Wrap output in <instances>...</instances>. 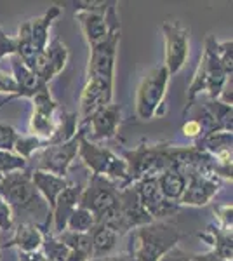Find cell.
<instances>
[{"instance_id":"6da1fadb","label":"cell","mask_w":233,"mask_h":261,"mask_svg":"<svg viewBox=\"0 0 233 261\" xmlns=\"http://www.w3.org/2000/svg\"><path fill=\"white\" fill-rule=\"evenodd\" d=\"M228 79H230V75H226L218 54H216L214 37L209 35L205 42L204 56L200 58V65H198L197 71H195L193 82L188 89V105H186V108H185V113L192 108L197 94L202 91H205L213 99H218L219 92H221L224 82H226Z\"/></svg>"},{"instance_id":"7a4b0ae2","label":"cell","mask_w":233,"mask_h":261,"mask_svg":"<svg viewBox=\"0 0 233 261\" xmlns=\"http://www.w3.org/2000/svg\"><path fill=\"white\" fill-rule=\"evenodd\" d=\"M115 4L107 7L110 18V33L101 44L91 49V60H89L87 79L89 81H99L108 86H113V70H115L117 45L120 40V21L115 14Z\"/></svg>"},{"instance_id":"3957f363","label":"cell","mask_w":233,"mask_h":261,"mask_svg":"<svg viewBox=\"0 0 233 261\" xmlns=\"http://www.w3.org/2000/svg\"><path fill=\"white\" fill-rule=\"evenodd\" d=\"M136 237L138 246L133 254L134 261H160L181 241L179 231L162 221H153L138 228Z\"/></svg>"},{"instance_id":"277c9868","label":"cell","mask_w":233,"mask_h":261,"mask_svg":"<svg viewBox=\"0 0 233 261\" xmlns=\"http://www.w3.org/2000/svg\"><path fill=\"white\" fill-rule=\"evenodd\" d=\"M0 197L16 211H40L45 209V200L32 183V174L16 171L6 174L0 183Z\"/></svg>"},{"instance_id":"5b68a950","label":"cell","mask_w":233,"mask_h":261,"mask_svg":"<svg viewBox=\"0 0 233 261\" xmlns=\"http://www.w3.org/2000/svg\"><path fill=\"white\" fill-rule=\"evenodd\" d=\"M79 155L82 157L84 164L92 171V174L105 176V178L107 176H110V178H118V179H124L125 183H129V172H127L125 161L118 159L108 148H103V146L89 141L82 129H80V138H79Z\"/></svg>"},{"instance_id":"8992f818","label":"cell","mask_w":233,"mask_h":261,"mask_svg":"<svg viewBox=\"0 0 233 261\" xmlns=\"http://www.w3.org/2000/svg\"><path fill=\"white\" fill-rule=\"evenodd\" d=\"M169 77L171 75L164 65L151 68L143 77L136 96V113L141 120H150L159 113V107L162 105L167 91Z\"/></svg>"},{"instance_id":"52a82bcc","label":"cell","mask_w":233,"mask_h":261,"mask_svg":"<svg viewBox=\"0 0 233 261\" xmlns=\"http://www.w3.org/2000/svg\"><path fill=\"white\" fill-rule=\"evenodd\" d=\"M165 150L167 145H138L134 150L124 151L125 166L129 172V181H139L146 176H155L160 169L165 171L167 161H165Z\"/></svg>"},{"instance_id":"ba28073f","label":"cell","mask_w":233,"mask_h":261,"mask_svg":"<svg viewBox=\"0 0 233 261\" xmlns=\"http://www.w3.org/2000/svg\"><path fill=\"white\" fill-rule=\"evenodd\" d=\"M118 195H120V190L108 178L91 174L87 188L80 193L79 207L87 209L97 221L105 213L117 207Z\"/></svg>"},{"instance_id":"9c48e42d","label":"cell","mask_w":233,"mask_h":261,"mask_svg":"<svg viewBox=\"0 0 233 261\" xmlns=\"http://www.w3.org/2000/svg\"><path fill=\"white\" fill-rule=\"evenodd\" d=\"M79 138L80 130L70 141L61 143V145L44 146V150L37 157V171L50 172V174L65 178L66 172H68V167L79 153Z\"/></svg>"},{"instance_id":"30bf717a","label":"cell","mask_w":233,"mask_h":261,"mask_svg":"<svg viewBox=\"0 0 233 261\" xmlns=\"http://www.w3.org/2000/svg\"><path fill=\"white\" fill-rule=\"evenodd\" d=\"M162 33L165 40V63L169 75L177 73L185 66L188 58V30L179 23L165 21L162 24Z\"/></svg>"},{"instance_id":"8fae6325","label":"cell","mask_w":233,"mask_h":261,"mask_svg":"<svg viewBox=\"0 0 233 261\" xmlns=\"http://www.w3.org/2000/svg\"><path fill=\"white\" fill-rule=\"evenodd\" d=\"M117 213L120 218L122 225V233H127L133 228H141L145 225H150L155 220L146 213V209L141 205L138 197V192L134 187L125 188L118 195V204H117Z\"/></svg>"},{"instance_id":"7c38bea8","label":"cell","mask_w":233,"mask_h":261,"mask_svg":"<svg viewBox=\"0 0 233 261\" xmlns=\"http://www.w3.org/2000/svg\"><path fill=\"white\" fill-rule=\"evenodd\" d=\"M219 188V181L209 172H190L186 178V188L179 199L185 205H204L213 200Z\"/></svg>"},{"instance_id":"4fadbf2b","label":"cell","mask_w":233,"mask_h":261,"mask_svg":"<svg viewBox=\"0 0 233 261\" xmlns=\"http://www.w3.org/2000/svg\"><path fill=\"white\" fill-rule=\"evenodd\" d=\"M113 86H108L99 81L86 82L80 94V125H86V122L101 108L112 105Z\"/></svg>"},{"instance_id":"5bb4252c","label":"cell","mask_w":233,"mask_h":261,"mask_svg":"<svg viewBox=\"0 0 233 261\" xmlns=\"http://www.w3.org/2000/svg\"><path fill=\"white\" fill-rule=\"evenodd\" d=\"M134 188H136V192H138L141 205L146 209V213L150 214L153 220L177 211V204L164 200V197L160 195L159 185H157V176H146V178L139 179Z\"/></svg>"},{"instance_id":"9a60e30c","label":"cell","mask_w":233,"mask_h":261,"mask_svg":"<svg viewBox=\"0 0 233 261\" xmlns=\"http://www.w3.org/2000/svg\"><path fill=\"white\" fill-rule=\"evenodd\" d=\"M122 108L118 105H108V107L97 110L86 124L89 125L92 140H110L117 134L120 125Z\"/></svg>"},{"instance_id":"2e32d148","label":"cell","mask_w":233,"mask_h":261,"mask_svg":"<svg viewBox=\"0 0 233 261\" xmlns=\"http://www.w3.org/2000/svg\"><path fill=\"white\" fill-rule=\"evenodd\" d=\"M75 18L79 19L82 32L86 35L87 44L92 47H96L97 44H101L110 33V18L108 14H103L101 11H82L77 9Z\"/></svg>"},{"instance_id":"e0dca14e","label":"cell","mask_w":233,"mask_h":261,"mask_svg":"<svg viewBox=\"0 0 233 261\" xmlns=\"http://www.w3.org/2000/svg\"><path fill=\"white\" fill-rule=\"evenodd\" d=\"M59 14H61V9H59L58 6L49 7V11H45L39 18L24 21L19 27V33L27 35L30 42L35 45V49L42 53V50H45V47H47L50 24H53V21L56 19Z\"/></svg>"},{"instance_id":"ac0fdd59","label":"cell","mask_w":233,"mask_h":261,"mask_svg":"<svg viewBox=\"0 0 233 261\" xmlns=\"http://www.w3.org/2000/svg\"><path fill=\"white\" fill-rule=\"evenodd\" d=\"M80 193H82V188H80V185L77 183H68V187L59 193L56 204H54V207H53V214H50V216H54V231H56V233L65 231L68 218L71 216V213L79 207Z\"/></svg>"},{"instance_id":"d6986e66","label":"cell","mask_w":233,"mask_h":261,"mask_svg":"<svg viewBox=\"0 0 233 261\" xmlns=\"http://www.w3.org/2000/svg\"><path fill=\"white\" fill-rule=\"evenodd\" d=\"M32 183L33 187L37 188V192L40 193V197L47 202L49 209L53 211L54 204H56V199L59 197V193L68 187L70 181H66V178H61V176L50 174V172H44V171H33L32 172Z\"/></svg>"},{"instance_id":"ffe728a7","label":"cell","mask_w":233,"mask_h":261,"mask_svg":"<svg viewBox=\"0 0 233 261\" xmlns=\"http://www.w3.org/2000/svg\"><path fill=\"white\" fill-rule=\"evenodd\" d=\"M12 71H14V81L18 84V96H24V98H33L37 92L47 87V84L42 82L32 70L19 60L16 54H12Z\"/></svg>"},{"instance_id":"44dd1931","label":"cell","mask_w":233,"mask_h":261,"mask_svg":"<svg viewBox=\"0 0 233 261\" xmlns=\"http://www.w3.org/2000/svg\"><path fill=\"white\" fill-rule=\"evenodd\" d=\"M157 185H159V192L164 197V200L179 204V199L186 188V174L169 167V169L162 171L160 176H157Z\"/></svg>"},{"instance_id":"7402d4cb","label":"cell","mask_w":233,"mask_h":261,"mask_svg":"<svg viewBox=\"0 0 233 261\" xmlns=\"http://www.w3.org/2000/svg\"><path fill=\"white\" fill-rule=\"evenodd\" d=\"M89 237L92 242V259H101L107 258V256L115 249L117 241H118V233L113 231L108 226L96 223L94 226L89 231Z\"/></svg>"},{"instance_id":"603a6c76","label":"cell","mask_w":233,"mask_h":261,"mask_svg":"<svg viewBox=\"0 0 233 261\" xmlns=\"http://www.w3.org/2000/svg\"><path fill=\"white\" fill-rule=\"evenodd\" d=\"M42 242H44V233L39 230V226L33 225V223H23V225L18 226L14 237L2 247L18 246L23 252H37Z\"/></svg>"},{"instance_id":"cb8c5ba5","label":"cell","mask_w":233,"mask_h":261,"mask_svg":"<svg viewBox=\"0 0 233 261\" xmlns=\"http://www.w3.org/2000/svg\"><path fill=\"white\" fill-rule=\"evenodd\" d=\"M58 241L63 242L70 251L86 254L87 258H92V242L89 233H77V231H61L58 233Z\"/></svg>"},{"instance_id":"d4e9b609","label":"cell","mask_w":233,"mask_h":261,"mask_svg":"<svg viewBox=\"0 0 233 261\" xmlns=\"http://www.w3.org/2000/svg\"><path fill=\"white\" fill-rule=\"evenodd\" d=\"M44 53H45V56H47L50 73H53V77H56L59 71L65 68L66 61H68V49H66V45L59 39H54L53 42L47 44Z\"/></svg>"},{"instance_id":"484cf974","label":"cell","mask_w":233,"mask_h":261,"mask_svg":"<svg viewBox=\"0 0 233 261\" xmlns=\"http://www.w3.org/2000/svg\"><path fill=\"white\" fill-rule=\"evenodd\" d=\"M209 233L213 235L211 244L214 246V254L219 256L224 261H231L233 256V241H231V230H223V228H214L211 226Z\"/></svg>"},{"instance_id":"4316f807","label":"cell","mask_w":233,"mask_h":261,"mask_svg":"<svg viewBox=\"0 0 233 261\" xmlns=\"http://www.w3.org/2000/svg\"><path fill=\"white\" fill-rule=\"evenodd\" d=\"M96 225V220L87 209H82V207H77L71 216L68 218L66 221V228L68 231H77V233H89L92 226Z\"/></svg>"},{"instance_id":"83f0119b","label":"cell","mask_w":233,"mask_h":261,"mask_svg":"<svg viewBox=\"0 0 233 261\" xmlns=\"http://www.w3.org/2000/svg\"><path fill=\"white\" fill-rule=\"evenodd\" d=\"M44 251H45V259L47 261H66L70 256V249L63 242H59L54 237H44Z\"/></svg>"},{"instance_id":"f1b7e54d","label":"cell","mask_w":233,"mask_h":261,"mask_svg":"<svg viewBox=\"0 0 233 261\" xmlns=\"http://www.w3.org/2000/svg\"><path fill=\"white\" fill-rule=\"evenodd\" d=\"M27 167V161L21 159L19 155H12L11 151L0 150V176L11 174L16 171H23Z\"/></svg>"},{"instance_id":"f546056e","label":"cell","mask_w":233,"mask_h":261,"mask_svg":"<svg viewBox=\"0 0 233 261\" xmlns=\"http://www.w3.org/2000/svg\"><path fill=\"white\" fill-rule=\"evenodd\" d=\"M40 146H44V143H42L39 138H35V136H19L18 141H16V145H14V150H18L21 159L28 161L30 157H33V153H35Z\"/></svg>"},{"instance_id":"4dcf8cb0","label":"cell","mask_w":233,"mask_h":261,"mask_svg":"<svg viewBox=\"0 0 233 261\" xmlns=\"http://www.w3.org/2000/svg\"><path fill=\"white\" fill-rule=\"evenodd\" d=\"M233 44L231 40L226 42H216V54H218L221 66L226 71V75L231 77V70H233Z\"/></svg>"},{"instance_id":"1f68e13d","label":"cell","mask_w":233,"mask_h":261,"mask_svg":"<svg viewBox=\"0 0 233 261\" xmlns=\"http://www.w3.org/2000/svg\"><path fill=\"white\" fill-rule=\"evenodd\" d=\"M19 134L16 133L11 125L0 124V150L2 151H12L14 150V145L18 141Z\"/></svg>"},{"instance_id":"d6a6232c","label":"cell","mask_w":233,"mask_h":261,"mask_svg":"<svg viewBox=\"0 0 233 261\" xmlns=\"http://www.w3.org/2000/svg\"><path fill=\"white\" fill-rule=\"evenodd\" d=\"M0 92H9L14 98H18V84H16L14 77L7 75L4 70H0Z\"/></svg>"},{"instance_id":"836d02e7","label":"cell","mask_w":233,"mask_h":261,"mask_svg":"<svg viewBox=\"0 0 233 261\" xmlns=\"http://www.w3.org/2000/svg\"><path fill=\"white\" fill-rule=\"evenodd\" d=\"M12 226V213L7 202L0 197V230H7Z\"/></svg>"},{"instance_id":"e575fe53","label":"cell","mask_w":233,"mask_h":261,"mask_svg":"<svg viewBox=\"0 0 233 261\" xmlns=\"http://www.w3.org/2000/svg\"><path fill=\"white\" fill-rule=\"evenodd\" d=\"M214 213H218V220L221 221L223 230H231V204L226 205H219L214 209Z\"/></svg>"},{"instance_id":"d590c367","label":"cell","mask_w":233,"mask_h":261,"mask_svg":"<svg viewBox=\"0 0 233 261\" xmlns=\"http://www.w3.org/2000/svg\"><path fill=\"white\" fill-rule=\"evenodd\" d=\"M202 125H200V122L198 120H188L186 124L183 125V129H181V133L185 134V136H188V138H197V136H200L202 134Z\"/></svg>"},{"instance_id":"8d00e7d4","label":"cell","mask_w":233,"mask_h":261,"mask_svg":"<svg viewBox=\"0 0 233 261\" xmlns=\"http://www.w3.org/2000/svg\"><path fill=\"white\" fill-rule=\"evenodd\" d=\"M160 261H192V256H188L183 249H179V247L176 246L174 249L169 251Z\"/></svg>"},{"instance_id":"74e56055","label":"cell","mask_w":233,"mask_h":261,"mask_svg":"<svg viewBox=\"0 0 233 261\" xmlns=\"http://www.w3.org/2000/svg\"><path fill=\"white\" fill-rule=\"evenodd\" d=\"M19 261H47V259H45V256L42 252L37 251V252H23Z\"/></svg>"},{"instance_id":"f35d334b","label":"cell","mask_w":233,"mask_h":261,"mask_svg":"<svg viewBox=\"0 0 233 261\" xmlns=\"http://www.w3.org/2000/svg\"><path fill=\"white\" fill-rule=\"evenodd\" d=\"M192 261H224V259L216 256L214 252H207V254H193Z\"/></svg>"},{"instance_id":"ab89813d","label":"cell","mask_w":233,"mask_h":261,"mask_svg":"<svg viewBox=\"0 0 233 261\" xmlns=\"http://www.w3.org/2000/svg\"><path fill=\"white\" fill-rule=\"evenodd\" d=\"M91 261H134L133 254H118V256H107L101 259H91Z\"/></svg>"},{"instance_id":"60d3db41","label":"cell","mask_w":233,"mask_h":261,"mask_svg":"<svg viewBox=\"0 0 233 261\" xmlns=\"http://www.w3.org/2000/svg\"><path fill=\"white\" fill-rule=\"evenodd\" d=\"M2 178H4V176H0V183H2Z\"/></svg>"},{"instance_id":"b9f144b4","label":"cell","mask_w":233,"mask_h":261,"mask_svg":"<svg viewBox=\"0 0 233 261\" xmlns=\"http://www.w3.org/2000/svg\"><path fill=\"white\" fill-rule=\"evenodd\" d=\"M2 105H6V101H4V103H0V107H2Z\"/></svg>"}]
</instances>
